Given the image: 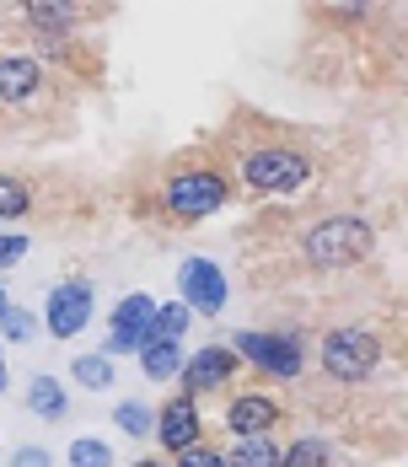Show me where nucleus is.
<instances>
[{
    "label": "nucleus",
    "instance_id": "f257e3e1",
    "mask_svg": "<svg viewBox=\"0 0 408 467\" xmlns=\"http://www.w3.org/2000/svg\"><path fill=\"white\" fill-rule=\"evenodd\" d=\"M371 247H376V232L365 226L361 215H333V221H322V226H312V232L301 236V253H307V264H318V269L365 264Z\"/></svg>",
    "mask_w": 408,
    "mask_h": 467
},
{
    "label": "nucleus",
    "instance_id": "f03ea898",
    "mask_svg": "<svg viewBox=\"0 0 408 467\" xmlns=\"http://www.w3.org/2000/svg\"><path fill=\"white\" fill-rule=\"evenodd\" d=\"M307 178H312V161L301 150H290V145H264V150H253L242 161V183L253 193H290Z\"/></svg>",
    "mask_w": 408,
    "mask_h": 467
},
{
    "label": "nucleus",
    "instance_id": "7ed1b4c3",
    "mask_svg": "<svg viewBox=\"0 0 408 467\" xmlns=\"http://www.w3.org/2000/svg\"><path fill=\"white\" fill-rule=\"evenodd\" d=\"M382 360V344L371 327H333L322 338V371L339 376V381H365Z\"/></svg>",
    "mask_w": 408,
    "mask_h": 467
},
{
    "label": "nucleus",
    "instance_id": "20e7f679",
    "mask_svg": "<svg viewBox=\"0 0 408 467\" xmlns=\"http://www.w3.org/2000/svg\"><path fill=\"white\" fill-rule=\"evenodd\" d=\"M226 204V183L215 172H173L167 178V215L178 221H204Z\"/></svg>",
    "mask_w": 408,
    "mask_h": 467
},
{
    "label": "nucleus",
    "instance_id": "39448f33",
    "mask_svg": "<svg viewBox=\"0 0 408 467\" xmlns=\"http://www.w3.org/2000/svg\"><path fill=\"white\" fill-rule=\"evenodd\" d=\"M242 360H253L269 376H296L301 371V338L296 333H236L231 338Z\"/></svg>",
    "mask_w": 408,
    "mask_h": 467
},
{
    "label": "nucleus",
    "instance_id": "423d86ee",
    "mask_svg": "<svg viewBox=\"0 0 408 467\" xmlns=\"http://www.w3.org/2000/svg\"><path fill=\"white\" fill-rule=\"evenodd\" d=\"M178 285H183V306L194 312H204V317H215L221 306H226V275L210 264V258H188L178 269Z\"/></svg>",
    "mask_w": 408,
    "mask_h": 467
},
{
    "label": "nucleus",
    "instance_id": "0eeeda50",
    "mask_svg": "<svg viewBox=\"0 0 408 467\" xmlns=\"http://www.w3.org/2000/svg\"><path fill=\"white\" fill-rule=\"evenodd\" d=\"M91 317V285L87 280H70V285H54V296H48V333L54 338H70V333H81Z\"/></svg>",
    "mask_w": 408,
    "mask_h": 467
},
{
    "label": "nucleus",
    "instance_id": "6e6552de",
    "mask_svg": "<svg viewBox=\"0 0 408 467\" xmlns=\"http://www.w3.org/2000/svg\"><path fill=\"white\" fill-rule=\"evenodd\" d=\"M151 317H156V301L151 296H124L119 312H113V333H108V349L102 355H130V349H140Z\"/></svg>",
    "mask_w": 408,
    "mask_h": 467
},
{
    "label": "nucleus",
    "instance_id": "1a4fd4ad",
    "mask_svg": "<svg viewBox=\"0 0 408 467\" xmlns=\"http://www.w3.org/2000/svg\"><path fill=\"white\" fill-rule=\"evenodd\" d=\"M183 371V387H188V398L194 392H210V387H226L231 371H236V355H231L226 344H210V349H199L188 366H178Z\"/></svg>",
    "mask_w": 408,
    "mask_h": 467
},
{
    "label": "nucleus",
    "instance_id": "9d476101",
    "mask_svg": "<svg viewBox=\"0 0 408 467\" xmlns=\"http://www.w3.org/2000/svg\"><path fill=\"white\" fill-rule=\"evenodd\" d=\"M38 87H44L38 59H27V54H5L0 59V102H33Z\"/></svg>",
    "mask_w": 408,
    "mask_h": 467
},
{
    "label": "nucleus",
    "instance_id": "9b49d317",
    "mask_svg": "<svg viewBox=\"0 0 408 467\" xmlns=\"http://www.w3.org/2000/svg\"><path fill=\"white\" fill-rule=\"evenodd\" d=\"M22 16H27L33 33H44V38H65V33L81 22V5H76V0H22Z\"/></svg>",
    "mask_w": 408,
    "mask_h": 467
},
{
    "label": "nucleus",
    "instance_id": "f8f14e48",
    "mask_svg": "<svg viewBox=\"0 0 408 467\" xmlns=\"http://www.w3.org/2000/svg\"><path fill=\"white\" fill-rule=\"evenodd\" d=\"M156 435H162V446H173V451L194 446V441H199V409H194V398H173V403L156 414Z\"/></svg>",
    "mask_w": 408,
    "mask_h": 467
},
{
    "label": "nucleus",
    "instance_id": "ddd939ff",
    "mask_svg": "<svg viewBox=\"0 0 408 467\" xmlns=\"http://www.w3.org/2000/svg\"><path fill=\"white\" fill-rule=\"evenodd\" d=\"M226 424L236 435H264V430L279 424V403H269V398H236L226 409Z\"/></svg>",
    "mask_w": 408,
    "mask_h": 467
},
{
    "label": "nucleus",
    "instance_id": "4468645a",
    "mask_svg": "<svg viewBox=\"0 0 408 467\" xmlns=\"http://www.w3.org/2000/svg\"><path fill=\"white\" fill-rule=\"evenodd\" d=\"M140 366H145V376H156V381L178 376V366H183L178 338H162V333H151V327H145V338H140Z\"/></svg>",
    "mask_w": 408,
    "mask_h": 467
},
{
    "label": "nucleus",
    "instance_id": "2eb2a0df",
    "mask_svg": "<svg viewBox=\"0 0 408 467\" xmlns=\"http://www.w3.org/2000/svg\"><path fill=\"white\" fill-rule=\"evenodd\" d=\"M27 409H33L38 420H65V387H59L54 376H38L33 392H27Z\"/></svg>",
    "mask_w": 408,
    "mask_h": 467
},
{
    "label": "nucleus",
    "instance_id": "dca6fc26",
    "mask_svg": "<svg viewBox=\"0 0 408 467\" xmlns=\"http://www.w3.org/2000/svg\"><path fill=\"white\" fill-rule=\"evenodd\" d=\"M226 467H279V446L269 435H242L236 441V457Z\"/></svg>",
    "mask_w": 408,
    "mask_h": 467
},
{
    "label": "nucleus",
    "instance_id": "f3484780",
    "mask_svg": "<svg viewBox=\"0 0 408 467\" xmlns=\"http://www.w3.org/2000/svg\"><path fill=\"white\" fill-rule=\"evenodd\" d=\"M76 381L91 387V392L113 387V355H81V360H76Z\"/></svg>",
    "mask_w": 408,
    "mask_h": 467
},
{
    "label": "nucleus",
    "instance_id": "a211bd4d",
    "mask_svg": "<svg viewBox=\"0 0 408 467\" xmlns=\"http://www.w3.org/2000/svg\"><path fill=\"white\" fill-rule=\"evenodd\" d=\"M279 467H328V446H322V441H296V446L279 457Z\"/></svg>",
    "mask_w": 408,
    "mask_h": 467
},
{
    "label": "nucleus",
    "instance_id": "6ab92c4d",
    "mask_svg": "<svg viewBox=\"0 0 408 467\" xmlns=\"http://www.w3.org/2000/svg\"><path fill=\"white\" fill-rule=\"evenodd\" d=\"M16 215H27V188L0 172V221H16Z\"/></svg>",
    "mask_w": 408,
    "mask_h": 467
},
{
    "label": "nucleus",
    "instance_id": "aec40b11",
    "mask_svg": "<svg viewBox=\"0 0 408 467\" xmlns=\"http://www.w3.org/2000/svg\"><path fill=\"white\" fill-rule=\"evenodd\" d=\"M188 317H194V312H188L183 301H173V306H162V312L151 317V333H162V338H178L183 327H188Z\"/></svg>",
    "mask_w": 408,
    "mask_h": 467
},
{
    "label": "nucleus",
    "instance_id": "412c9836",
    "mask_svg": "<svg viewBox=\"0 0 408 467\" xmlns=\"http://www.w3.org/2000/svg\"><path fill=\"white\" fill-rule=\"evenodd\" d=\"M70 467H113V451L102 441H76L70 446Z\"/></svg>",
    "mask_w": 408,
    "mask_h": 467
},
{
    "label": "nucleus",
    "instance_id": "4be33fe9",
    "mask_svg": "<svg viewBox=\"0 0 408 467\" xmlns=\"http://www.w3.org/2000/svg\"><path fill=\"white\" fill-rule=\"evenodd\" d=\"M178 457H183L178 467H226V457H221V451H210V446H199V441H194V446H183Z\"/></svg>",
    "mask_w": 408,
    "mask_h": 467
},
{
    "label": "nucleus",
    "instance_id": "5701e85b",
    "mask_svg": "<svg viewBox=\"0 0 408 467\" xmlns=\"http://www.w3.org/2000/svg\"><path fill=\"white\" fill-rule=\"evenodd\" d=\"M119 430H130V435H151V409L124 403V409H119Z\"/></svg>",
    "mask_w": 408,
    "mask_h": 467
},
{
    "label": "nucleus",
    "instance_id": "b1692460",
    "mask_svg": "<svg viewBox=\"0 0 408 467\" xmlns=\"http://www.w3.org/2000/svg\"><path fill=\"white\" fill-rule=\"evenodd\" d=\"M0 327H5V338H27V333H33V317L16 312V306H5V312H0Z\"/></svg>",
    "mask_w": 408,
    "mask_h": 467
},
{
    "label": "nucleus",
    "instance_id": "393cba45",
    "mask_svg": "<svg viewBox=\"0 0 408 467\" xmlns=\"http://www.w3.org/2000/svg\"><path fill=\"white\" fill-rule=\"evenodd\" d=\"M27 253V236H0V264H16Z\"/></svg>",
    "mask_w": 408,
    "mask_h": 467
},
{
    "label": "nucleus",
    "instance_id": "a878e982",
    "mask_svg": "<svg viewBox=\"0 0 408 467\" xmlns=\"http://www.w3.org/2000/svg\"><path fill=\"white\" fill-rule=\"evenodd\" d=\"M11 467H48V451L27 446V451H16V457H11Z\"/></svg>",
    "mask_w": 408,
    "mask_h": 467
},
{
    "label": "nucleus",
    "instance_id": "bb28decb",
    "mask_svg": "<svg viewBox=\"0 0 408 467\" xmlns=\"http://www.w3.org/2000/svg\"><path fill=\"white\" fill-rule=\"evenodd\" d=\"M135 467H167V462H135Z\"/></svg>",
    "mask_w": 408,
    "mask_h": 467
},
{
    "label": "nucleus",
    "instance_id": "cd10ccee",
    "mask_svg": "<svg viewBox=\"0 0 408 467\" xmlns=\"http://www.w3.org/2000/svg\"><path fill=\"white\" fill-rule=\"evenodd\" d=\"M0 312H5V296H0Z\"/></svg>",
    "mask_w": 408,
    "mask_h": 467
},
{
    "label": "nucleus",
    "instance_id": "c85d7f7f",
    "mask_svg": "<svg viewBox=\"0 0 408 467\" xmlns=\"http://www.w3.org/2000/svg\"><path fill=\"white\" fill-rule=\"evenodd\" d=\"M0 381H5V371H0Z\"/></svg>",
    "mask_w": 408,
    "mask_h": 467
}]
</instances>
